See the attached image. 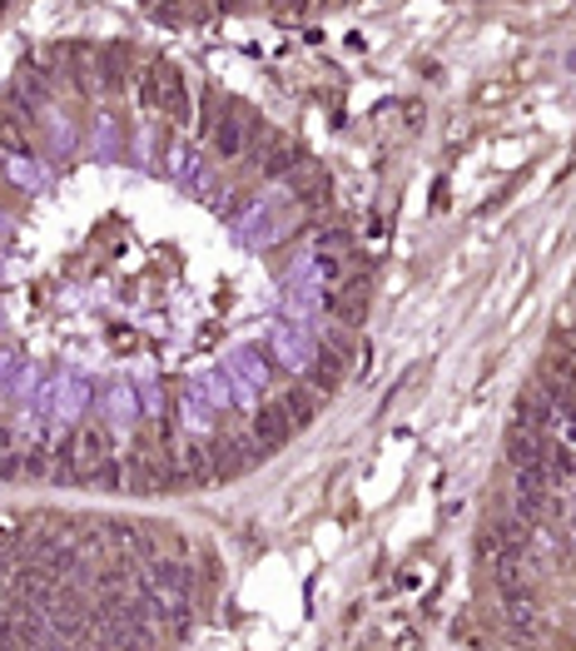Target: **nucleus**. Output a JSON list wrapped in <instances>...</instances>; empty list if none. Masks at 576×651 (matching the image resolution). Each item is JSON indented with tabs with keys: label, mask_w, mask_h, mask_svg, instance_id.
<instances>
[{
	"label": "nucleus",
	"mask_w": 576,
	"mask_h": 651,
	"mask_svg": "<svg viewBox=\"0 0 576 651\" xmlns=\"http://www.w3.org/2000/svg\"><path fill=\"white\" fill-rule=\"evenodd\" d=\"M254 130V120H244L239 109H229L224 120H214V150L224 154V160H234L239 150H244V135Z\"/></svg>",
	"instance_id": "obj_12"
},
{
	"label": "nucleus",
	"mask_w": 576,
	"mask_h": 651,
	"mask_svg": "<svg viewBox=\"0 0 576 651\" xmlns=\"http://www.w3.org/2000/svg\"><path fill=\"white\" fill-rule=\"evenodd\" d=\"M180 418H184V433H189V438H209L219 412H214L209 403H204V393L189 383V388H184V398H180Z\"/></svg>",
	"instance_id": "obj_10"
},
{
	"label": "nucleus",
	"mask_w": 576,
	"mask_h": 651,
	"mask_svg": "<svg viewBox=\"0 0 576 651\" xmlns=\"http://www.w3.org/2000/svg\"><path fill=\"white\" fill-rule=\"evenodd\" d=\"M50 393H55V423L76 428L80 418H85L95 388H90V379L80 369H60V373H50Z\"/></svg>",
	"instance_id": "obj_6"
},
{
	"label": "nucleus",
	"mask_w": 576,
	"mask_h": 651,
	"mask_svg": "<svg viewBox=\"0 0 576 651\" xmlns=\"http://www.w3.org/2000/svg\"><path fill=\"white\" fill-rule=\"evenodd\" d=\"M288 433H293V418H288L284 403H268V408H258V412H254V438H264L268 447L284 443Z\"/></svg>",
	"instance_id": "obj_13"
},
{
	"label": "nucleus",
	"mask_w": 576,
	"mask_h": 651,
	"mask_svg": "<svg viewBox=\"0 0 576 651\" xmlns=\"http://www.w3.org/2000/svg\"><path fill=\"white\" fill-rule=\"evenodd\" d=\"M0 328H5V304H0Z\"/></svg>",
	"instance_id": "obj_21"
},
{
	"label": "nucleus",
	"mask_w": 576,
	"mask_h": 651,
	"mask_svg": "<svg viewBox=\"0 0 576 651\" xmlns=\"http://www.w3.org/2000/svg\"><path fill=\"white\" fill-rule=\"evenodd\" d=\"M5 174H11V185H21V189H45L50 185V164L35 160V154H25V150H5Z\"/></svg>",
	"instance_id": "obj_9"
},
{
	"label": "nucleus",
	"mask_w": 576,
	"mask_h": 651,
	"mask_svg": "<svg viewBox=\"0 0 576 651\" xmlns=\"http://www.w3.org/2000/svg\"><path fill=\"white\" fill-rule=\"evenodd\" d=\"M194 388L204 393V403H209L214 412L234 408V383H229L224 369H209V373H194Z\"/></svg>",
	"instance_id": "obj_14"
},
{
	"label": "nucleus",
	"mask_w": 576,
	"mask_h": 651,
	"mask_svg": "<svg viewBox=\"0 0 576 651\" xmlns=\"http://www.w3.org/2000/svg\"><path fill=\"white\" fill-rule=\"evenodd\" d=\"M293 189L288 185H274L268 195L249 199L244 214H234V240L244 244V249H268V244H278L288 234V214H293Z\"/></svg>",
	"instance_id": "obj_1"
},
{
	"label": "nucleus",
	"mask_w": 576,
	"mask_h": 651,
	"mask_svg": "<svg viewBox=\"0 0 576 651\" xmlns=\"http://www.w3.org/2000/svg\"><path fill=\"white\" fill-rule=\"evenodd\" d=\"M110 144H115V120L105 115V120H100V150H110Z\"/></svg>",
	"instance_id": "obj_20"
},
{
	"label": "nucleus",
	"mask_w": 576,
	"mask_h": 651,
	"mask_svg": "<svg viewBox=\"0 0 576 651\" xmlns=\"http://www.w3.org/2000/svg\"><path fill=\"white\" fill-rule=\"evenodd\" d=\"M145 408H150V412H160V408H164V398H160V383H145Z\"/></svg>",
	"instance_id": "obj_19"
},
{
	"label": "nucleus",
	"mask_w": 576,
	"mask_h": 651,
	"mask_svg": "<svg viewBox=\"0 0 576 651\" xmlns=\"http://www.w3.org/2000/svg\"><path fill=\"white\" fill-rule=\"evenodd\" d=\"M0 274H5V264H0Z\"/></svg>",
	"instance_id": "obj_23"
},
{
	"label": "nucleus",
	"mask_w": 576,
	"mask_h": 651,
	"mask_svg": "<svg viewBox=\"0 0 576 651\" xmlns=\"http://www.w3.org/2000/svg\"><path fill=\"white\" fill-rule=\"evenodd\" d=\"M264 348H268V359H274L284 373H293V379H303V373L319 363V334L293 324V318H274Z\"/></svg>",
	"instance_id": "obj_2"
},
{
	"label": "nucleus",
	"mask_w": 576,
	"mask_h": 651,
	"mask_svg": "<svg viewBox=\"0 0 576 651\" xmlns=\"http://www.w3.org/2000/svg\"><path fill=\"white\" fill-rule=\"evenodd\" d=\"M572 527H576V498H572Z\"/></svg>",
	"instance_id": "obj_22"
},
{
	"label": "nucleus",
	"mask_w": 576,
	"mask_h": 651,
	"mask_svg": "<svg viewBox=\"0 0 576 651\" xmlns=\"http://www.w3.org/2000/svg\"><path fill=\"white\" fill-rule=\"evenodd\" d=\"M164 174H170L180 189H189V195H199V199H209L214 195V170H209V160H204V150L199 144H189V140H170L164 144Z\"/></svg>",
	"instance_id": "obj_5"
},
{
	"label": "nucleus",
	"mask_w": 576,
	"mask_h": 651,
	"mask_svg": "<svg viewBox=\"0 0 576 651\" xmlns=\"http://www.w3.org/2000/svg\"><path fill=\"white\" fill-rule=\"evenodd\" d=\"M546 433L527 418V423H517L512 433H507V457H512V467H537V473H546Z\"/></svg>",
	"instance_id": "obj_7"
},
{
	"label": "nucleus",
	"mask_w": 576,
	"mask_h": 651,
	"mask_svg": "<svg viewBox=\"0 0 576 651\" xmlns=\"http://www.w3.org/2000/svg\"><path fill=\"white\" fill-rule=\"evenodd\" d=\"M219 369H224L229 383H234V403H244V408H249V403L264 398V388H268V353L258 344H234Z\"/></svg>",
	"instance_id": "obj_3"
},
{
	"label": "nucleus",
	"mask_w": 576,
	"mask_h": 651,
	"mask_svg": "<svg viewBox=\"0 0 576 651\" xmlns=\"http://www.w3.org/2000/svg\"><path fill=\"white\" fill-rule=\"evenodd\" d=\"M15 369H21V353H11V348H0V398H5V388H11Z\"/></svg>",
	"instance_id": "obj_18"
},
{
	"label": "nucleus",
	"mask_w": 576,
	"mask_h": 651,
	"mask_svg": "<svg viewBox=\"0 0 576 651\" xmlns=\"http://www.w3.org/2000/svg\"><path fill=\"white\" fill-rule=\"evenodd\" d=\"M329 289H319V283L309 279H288L284 274V289H278V318H293V324L313 328L319 334L323 324H329Z\"/></svg>",
	"instance_id": "obj_4"
},
{
	"label": "nucleus",
	"mask_w": 576,
	"mask_h": 651,
	"mask_svg": "<svg viewBox=\"0 0 576 651\" xmlns=\"http://www.w3.org/2000/svg\"><path fill=\"white\" fill-rule=\"evenodd\" d=\"M45 379H50V373H45L41 363H35V359H21V369H15L11 388H5V403H11V408H25V403H31L35 393L45 388Z\"/></svg>",
	"instance_id": "obj_11"
},
{
	"label": "nucleus",
	"mask_w": 576,
	"mask_h": 651,
	"mask_svg": "<svg viewBox=\"0 0 576 651\" xmlns=\"http://www.w3.org/2000/svg\"><path fill=\"white\" fill-rule=\"evenodd\" d=\"M160 95H164V109H170V120H189V100H184L180 70H160Z\"/></svg>",
	"instance_id": "obj_15"
},
{
	"label": "nucleus",
	"mask_w": 576,
	"mask_h": 651,
	"mask_svg": "<svg viewBox=\"0 0 576 651\" xmlns=\"http://www.w3.org/2000/svg\"><path fill=\"white\" fill-rule=\"evenodd\" d=\"M284 408H288V418H293V428H303L319 412V393L313 388H293V393H284Z\"/></svg>",
	"instance_id": "obj_16"
},
{
	"label": "nucleus",
	"mask_w": 576,
	"mask_h": 651,
	"mask_svg": "<svg viewBox=\"0 0 576 651\" xmlns=\"http://www.w3.org/2000/svg\"><path fill=\"white\" fill-rule=\"evenodd\" d=\"M45 130L55 135V154H65L70 144H76V130H70V120H65L60 109H45Z\"/></svg>",
	"instance_id": "obj_17"
},
{
	"label": "nucleus",
	"mask_w": 576,
	"mask_h": 651,
	"mask_svg": "<svg viewBox=\"0 0 576 651\" xmlns=\"http://www.w3.org/2000/svg\"><path fill=\"white\" fill-rule=\"evenodd\" d=\"M139 408H145V403H139V388L129 379H115L105 388V398H100V412H105L110 428H119V433L139 423Z\"/></svg>",
	"instance_id": "obj_8"
}]
</instances>
